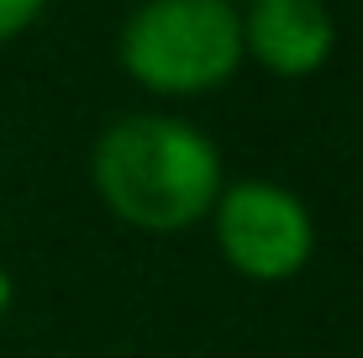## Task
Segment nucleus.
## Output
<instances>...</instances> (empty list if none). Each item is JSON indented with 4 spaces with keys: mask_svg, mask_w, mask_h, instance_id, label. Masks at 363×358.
I'll return each mask as SVG.
<instances>
[{
    "mask_svg": "<svg viewBox=\"0 0 363 358\" xmlns=\"http://www.w3.org/2000/svg\"><path fill=\"white\" fill-rule=\"evenodd\" d=\"M121 64L158 95H200L242 64V16L232 0H143L121 27Z\"/></svg>",
    "mask_w": 363,
    "mask_h": 358,
    "instance_id": "f03ea898",
    "label": "nucleus"
},
{
    "mask_svg": "<svg viewBox=\"0 0 363 358\" xmlns=\"http://www.w3.org/2000/svg\"><path fill=\"white\" fill-rule=\"evenodd\" d=\"M216 248L247 279H290L316 248L311 211L295 190L269 179H242L216 195Z\"/></svg>",
    "mask_w": 363,
    "mask_h": 358,
    "instance_id": "7ed1b4c3",
    "label": "nucleus"
},
{
    "mask_svg": "<svg viewBox=\"0 0 363 358\" xmlns=\"http://www.w3.org/2000/svg\"><path fill=\"white\" fill-rule=\"evenodd\" d=\"M43 11H48V0H0V43L21 37Z\"/></svg>",
    "mask_w": 363,
    "mask_h": 358,
    "instance_id": "39448f33",
    "label": "nucleus"
},
{
    "mask_svg": "<svg viewBox=\"0 0 363 358\" xmlns=\"http://www.w3.org/2000/svg\"><path fill=\"white\" fill-rule=\"evenodd\" d=\"M90 174L100 201L143 232H179L211 216L221 195V147L190 121L121 116L100 132Z\"/></svg>",
    "mask_w": 363,
    "mask_h": 358,
    "instance_id": "f257e3e1",
    "label": "nucleus"
},
{
    "mask_svg": "<svg viewBox=\"0 0 363 358\" xmlns=\"http://www.w3.org/2000/svg\"><path fill=\"white\" fill-rule=\"evenodd\" d=\"M337 27L321 0H247L242 53H253L269 74L306 79L332 58Z\"/></svg>",
    "mask_w": 363,
    "mask_h": 358,
    "instance_id": "20e7f679",
    "label": "nucleus"
},
{
    "mask_svg": "<svg viewBox=\"0 0 363 358\" xmlns=\"http://www.w3.org/2000/svg\"><path fill=\"white\" fill-rule=\"evenodd\" d=\"M11 295H16V290H11V274H6V269H0V316L11 311Z\"/></svg>",
    "mask_w": 363,
    "mask_h": 358,
    "instance_id": "423d86ee",
    "label": "nucleus"
}]
</instances>
